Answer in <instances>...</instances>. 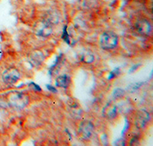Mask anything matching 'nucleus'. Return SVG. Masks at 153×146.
Listing matches in <instances>:
<instances>
[{
  "instance_id": "7",
  "label": "nucleus",
  "mask_w": 153,
  "mask_h": 146,
  "mask_svg": "<svg viewBox=\"0 0 153 146\" xmlns=\"http://www.w3.org/2000/svg\"><path fill=\"white\" fill-rule=\"evenodd\" d=\"M70 84V78L66 75H61L57 78L56 80V85L57 87L68 88Z\"/></svg>"
},
{
  "instance_id": "3",
  "label": "nucleus",
  "mask_w": 153,
  "mask_h": 146,
  "mask_svg": "<svg viewBox=\"0 0 153 146\" xmlns=\"http://www.w3.org/2000/svg\"><path fill=\"white\" fill-rule=\"evenodd\" d=\"M94 125L91 122L84 121V122L80 123V126H79L78 132L80 137L84 139V140H86V139H89L92 136L93 133H94Z\"/></svg>"
},
{
  "instance_id": "11",
  "label": "nucleus",
  "mask_w": 153,
  "mask_h": 146,
  "mask_svg": "<svg viewBox=\"0 0 153 146\" xmlns=\"http://www.w3.org/2000/svg\"><path fill=\"white\" fill-rule=\"evenodd\" d=\"M47 87H48V89H49V90L52 91L53 92H57V90H56V89H55V88H54V87H53V86H51V85H47Z\"/></svg>"
},
{
  "instance_id": "2",
  "label": "nucleus",
  "mask_w": 153,
  "mask_h": 146,
  "mask_svg": "<svg viewBox=\"0 0 153 146\" xmlns=\"http://www.w3.org/2000/svg\"><path fill=\"white\" fill-rule=\"evenodd\" d=\"M20 78V73L13 68H8L2 73V79L6 84H15Z\"/></svg>"
},
{
  "instance_id": "10",
  "label": "nucleus",
  "mask_w": 153,
  "mask_h": 146,
  "mask_svg": "<svg viewBox=\"0 0 153 146\" xmlns=\"http://www.w3.org/2000/svg\"><path fill=\"white\" fill-rule=\"evenodd\" d=\"M117 69H118V68H117ZM117 69H115L114 71H112V72L110 73V77H109V78H113V77L116 76V75H117V73H118V72H117Z\"/></svg>"
},
{
  "instance_id": "8",
  "label": "nucleus",
  "mask_w": 153,
  "mask_h": 146,
  "mask_svg": "<svg viewBox=\"0 0 153 146\" xmlns=\"http://www.w3.org/2000/svg\"><path fill=\"white\" fill-rule=\"evenodd\" d=\"M117 108L115 106L107 105L103 109V115L108 118H114L117 116Z\"/></svg>"
},
{
  "instance_id": "5",
  "label": "nucleus",
  "mask_w": 153,
  "mask_h": 146,
  "mask_svg": "<svg viewBox=\"0 0 153 146\" xmlns=\"http://www.w3.org/2000/svg\"><path fill=\"white\" fill-rule=\"evenodd\" d=\"M136 29L139 34L143 35H149L151 33L152 26L149 22L146 19H141L136 23Z\"/></svg>"
},
{
  "instance_id": "4",
  "label": "nucleus",
  "mask_w": 153,
  "mask_h": 146,
  "mask_svg": "<svg viewBox=\"0 0 153 146\" xmlns=\"http://www.w3.org/2000/svg\"><path fill=\"white\" fill-rule=\"evenodd\" d=\"M9 100H10V102L12 105L19 108H24L28 103V96L26 95L19 93V92L12 95Z\"/></svg>"
},
{
  "instance_id": "6",
  "label": "nucleus",
  "mask_w": 153,
  "mask_h": 146,
  "mask_svg": "<svg viewBox=\"0 0 153 146\" xmlns=\"http://www.w3.org/2000/svg\"><path fill=\"white\" fill-rule=\"evenodd\" d=\"M149 120V115L145 111H140L136 120V125L139 128L144 127L146 124Z\"/></svg>"
},
{
  "instance_id": "9",
  "label": "nucleus",
  "mask_w": 153,
  "mask_h": 146,
  "mask_svg": "<svg viewBox=\"0 0 153 146\" xmlns=\"http://www.w3.org/2000/svg\"><path fill=\"white\" fill-rule=\"evenodd\" d=\"M81 61L85 63H92L94 61V55L91 52H84L81 56Z\"/></svg>"
},
{
  "instance_id": "1",
  "label": "nucleus",
  "mask_w": 153,
  "mask_h": 146,
  "mask_svg": "<svg viewBox=\"0 0 153 146\" xmlns=\"http://www.w3.org/2000/svg\"><path fill=\"white\" fill-rule=\"evenodd\" d=\"M118 43V36L113 32L107 31L103 32L100 36V44L105 50H110L117 47Z\"/></svg>"
},
{
  "instance_id": "12",
  "label": "nucleus",
  "mask_w": 153,
  "mask_h": 146,
  "mask_svg": "<svg viewBox=\"0 0 153 146\" xmlns=\"http://www.w3.org/2000/svg\"><path fill=\"white\" fill-rule=\"evenodd\" d=\"M30 85H33L34 88H35V90L41 91V89H40V88H39V86H38V85H35V83H31V84H30Z\"/></svg>"
}]
</instances>
